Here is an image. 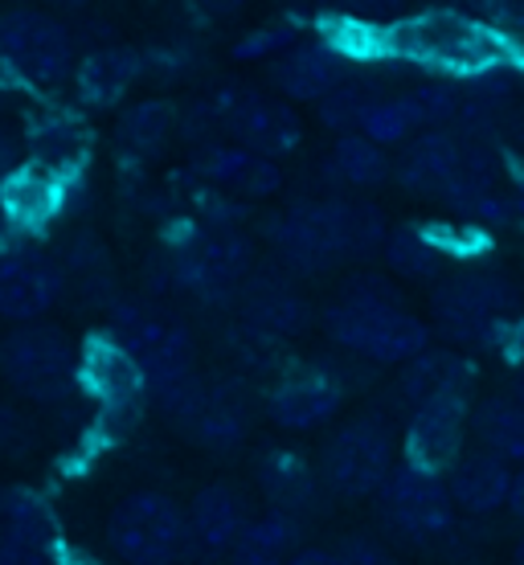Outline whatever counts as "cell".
Returning <instances> with one entry per match:
<instances>
[{
	"label": "cell",
	"mask_w": 524,
	"mask_h": 565,
	"mask_svg": "<svg viewBox=\"0 0 524 565\" xmlns=\"http://www.w3.org/2000/svg\"><path fill=\"white\" fill-rule=\"evenodd\" d=\"M385 78L368 62H356L353 71L344 74L341 83L332 86V95L324 103H316V119L320 128H328L332 136H344V131H361L365 128L368 111L385 99Z\"/></svg>",
	"instance_id": "4dcf8cb0"
},
{
	"label": "cell",
	"mask_w": 524,
	"mask_h": 565,
	"mask_svg": "<svg viewBox=\"0 0 524 565\" xmlns=\"http://www.w3.org/2000/svg\"><path fill=\"white\" fill-rule=\"evenodd\" d=\"M287 565H336V550H324V545H299Z\"/></svg>",
	"instance_id": "7dc6e473"
},
{
	"label": "cell",
	"mask_w": 524,
	"mask_h": 565,
	"mask_svg": "<svg viewBox=\"0 0 524 565\" xmlns=\"http://www.w3.org/2000/svg\"><path fill=\"white\" fill-rule=\"evenodd\" d=\"M4 455H9V451H4V443H0V459H4Z\"/></svg>",
	"instance_id": "6f0895ef"
},
{
	"label": "cell",
	"mask_w": 524,
	"mask_h": 565,
	"mask_svg": "<svg viewBox=\"0 0 524 565\" xmlns=\"http://www.w3.org/2000/svg\"><path fill=\"white\" fill-rule=\"evenodd\" d=\"M246 4L250 0H189V9L205 17V21H229V17L246 13Z\"/></svg>",
	"instance_id": "bcb514c9"
},
{
	"label": "cell",
	"mask_w": 524,
	"mask_h": 565,
	"mask_svg": "<svg viewBox=\"0 0 524 565\" xmlns=\"http://www.w3.org/2000/svg\"><path fill=\"white\" fill-rule=\"evenodd\" d=\"M410 103H414V115H418V124L426 128H455V115H459V78H439V74H430L423 83H414L410 90Z\"/></svg>",
	"instance_id": "f35d334b"
},
{
	"label": "cell",
	"mask_w": 524,
	"mask_h": 565,
	"mask_svg": "<svg viewBox=\"0 0 524 565\" xmlns=\"http://www.w3.org/2000/svg\"><path fill=\"white\" fill-rule=\"evenodd\" d=\"M373 500H377V516H382L385 529L402 541H414V545L442 541L459 521L447 476L414 463L406 455L394 463V471L385 476Z\"/></svg>",
	"instance_id": "7c38bea8"
},
{
	"label": "cell",
	"mask_w": 524,
	"mask_h": 565,
	"mask_svg": "<svg viewBox=\"0 0 524 565\" xmlns=\"http://www.w3.org/2000/svg\"><path fill=\"white\" fill-rule=\"evenodd\" d=\"M0 57L29 90H57L74 83L78 38L74 29L38 4H13L0 13Z\"/></svg>",
	"instance_id": "9c48e42d"
},
{
	"label": "cell",
	"mask_w": 524,
	"mask_h": 565,
	"mask_svg": "<svg viewBox=\"0 0 524 565\" xmlns=\"http://www.w3.org/2000/svg\"><path fill=\"white\" fill-rule=\"evenodd\" d=\"M107 553L119 565H181L189 545V516L164 492H131L107 516Z\"/></svg>",
	"instance_id": "30bf717a"
},
{
	"label": "cell",
	"mask_w": 524,
	"mask_h": 565,
	"mask_svg": "<svg viewBox=\"0 0 524 565\" xmlns=\"http://www.w3.org/2000/svg\"><path fill=\"white\" fill-rule=\"evenodd\" d=\"M397 463V426L385 411H365L344 418L320 451V476L336 500L377 495Z\"/></svg>",
	"instance_id": "ba28073f"
},
{
	"label": "cell",
	"mask_w": 524,
	"mask_h": 565,
	"mask_svg": "<svg viewBox=\"0 0 524 565\" xmlns=\"http://www.w3.org/2000/svg\"><path fill=\"white\" fill-rule=\"evenodd\" d=\"M21 164H25V140H17L13 131L0 128V184L9 181Z\"/></svg>",
	"instance_id": "f6af8a7d"
},
{
	"label": "cell",
	"mask_w": 524,
	"mask_h": 565,
	"mask_svg": "<svg viewBox=\"0 0 524 565\" xmlns=\"http://www.w3.org/2000/svg\"><path fill=\"white\" fill-rule=\"evenodd\" d=\"M410 13V0H328V17H344L356 25H389Z\"/></svg>",
	"instance_id": "60d3db41"
},
{
	"label": "cell",
	"mask_w": 524,
	"mask_h": 565,
	"mask_svg": "<svg viewBox=\"0 0 524 565\" xmlns=\"http://www.w3.org/2000/svg\"><path fill=\"white\" fill-rule=\"evenodd\" d=\"M193 177L234 201H267L284 189V169L275 156H263L234 140H205L193 156Z\"/></svg>",
	"instance_id": "e0dca14e"
},
{
	"label": "cell",
	"mask_w": 524,
	"mask_h": 565,
	"mask_svg": "<svg viewBox=\"0 0 524 565\" xmlns=\"http://www.w3.org/2000/svg\"><path fill=\"white\" fill-rule=\"evenodd\" d=\"M148 74H152V66H148V50L128 45V42H103L78 57L74 95H78L83 107H95V111L124 107V99H128Z\"/></svg>",
	"instance_id": "603a6c76"
},
{
	"label": "cell",
	"mask_w": 524,
	"mask_h": 565,
	"mask_svg": "<svg viewBox=\"0 0 524 565\" xmlns=\"http://www.w3.org/2000/svg\"><path fill=\"white\" fill-rule=\"evenodd\" d=\"M471 385H475V365H471L468 356L459 353V349H451V344L447 349L426 344L418 356H410L406 365H397L394 402L410 414L414 406H423L430 397L471 394Z\"/></svg>",
	"instance_id": "484cf974"
},
{
	"label": "cell",
	"mask_w": 524,
	"mask_h": 565,
	"mask_svg": "<svg viewBox=\"0 0 524 565\" xmlns=\"http://www.w3.org/2000/svg\"><path fill=\"white\" fill-rule=\"evenodd\" d=\"M368 140H377L382 148H402V143L418 136L423 124H418V115H414V103L406 90H397V95H385L373 111H368L365 128H361Z\"/></svg>",
	"instance_id": "74e56055"
},
{
	"label": "cell",
	"mask_w": 524,
	"mask_h": 565,
	"mask_svg": "<svg viewBox=\"0 0 524 565\" xmlns=\"http://www.w3.org/2000/svg\"><path fill=\"white\" fill-rule=\"evenodd\" d=\"M471 443L483 451L524 463V402L516 394H492L471 406Z\"/></svg>",
	"instance_id": "836d02e7"
},
{
	"label": "cell",
	"mask_w": 524,
	"mask_h": 565,
	"mask_svg": "<svg viewBox=\"0 0 524 565\" xmlns=\"http://www.w3.org/2000/svg\"><path fill=\"white\" fill-rule=\"evenodd\" d=\"M78 177L83 172H57L25 160L9 181L0 184L4 213H9V234L13 238H38V234H45L62 213L71 210Z\"/></svg>",
	"instance_id": "ac0fdd59"
},
{
	"label": "cell",
	"mask_w": 524,
	"mask_h": 565,
	"mask_svg": "<svg viewBox=\"0 0 524 565\" xmlns=\"http://www.w3.org/2000/svg\"><path fill=\"white\" fill-rule=\"evenodd\" d=\"M382 258L397 279L410 282H439L455 263L435 226H394L382 246Z\"/></svg>",
	"instance_id": "d6a6232c"
},
{
	"label": "cell",
	"mask_w": 524,
	"mask_h": 565,
	"mask_svg": "<svg viewBox=\"0 0 524 565\" xmlns=\"http://www.w3.org/2000/svg\"><path fill=\"white\" fill-rule=\"evenodd\" d=\"M471 394H442L430 397L423 406H414L402 426V451L414 463L442 471L468 451L471 438Z\"/></svg>",
	"instance_id": "2e32d148"
},
{
	"label": "cell",
	"mask_w": 524,
	"mask_h": 565,
	"mask_svg": "<svg viewBox=\"0 0 524 565\" xmlns=\"http://www.w3.org/2000/svg\"><path fill=\"white\" fill-rule=\"evenodd\" d=\"M504 353L516 361V365H524V311L512 320V328H509V337H504Z\"/></svg>",
	"instance_id": "c3c4849f"
},
{
	"label": "cell",
	"mask_w": 524,
	"mask_h": 565,
	"mask_svg": "<svg viewBox=\"0 0 524 565\" xmlns=\"http://www.w3.org/2000/svg\"><path fill=\"white\" fill-rule=\"evenodd\" d=\"M299 38H303V25H299V17L287 13L279 21H267V25L242 33L238 42H234V57L250 62V66H275Z\"/></svg>",
	"instance_id": "8d00e7d4"
},
{
	"label": "cell",
	"mask_w": 524,
	"mask_h": 565,
	"mask_svg": "<svg viewBox=\"0 0 524 565\" xmlns=\"http://www.w3.org/2000/svg\"><path fill=\"white\" fill-rule=\"evenodd\" d=\"M328 340L365 365H406L430 344V324L418 320L394 282L377 270H356L341 282V296L320 316Z\"/></svg>",
	"instance_id": "3957f363"
},
{
	"label": "cell",
	"mask_w": 524,
	"mask_h": 565,
	"mask_svg": "<svg viewBox=\"0 0 524 565\" xmlns=\"http://www.w3.org/2000/svg\"><path fill=\"white\" fill-rule=\"evenodd\" d=\"M389 217L368 198H303L270 217L267 242L291 275H328L344 263L382 255Z\"/></svg>",
	"instance_id": "7a4b0ae2"
},
{
	"label": "cell",
	"mask_w": 524,
	"mask_h": 565,
	"mask_svg": "<svg viewBox=\"0 0 524 565\" xmlns=\"http://www.w3.org/2000/svg\"><path fill=\"white\" fill-rule=\"evenodd\" d=\"M353 66H356L353 57L344 54L341 45L320 29L316 38H299V42L270 66V83H275V90H279L284 99L296 103V107L299 103H312L316 107V103H324L328 95H332V86L341 83Z\"/></svg>",
	"instance_id": "44dd1931"
},
{
	"label": "cell",
	"mask_w": 524,
	"mask_h": 565,
	"mask_svg": "<svg viewBox=\"0 0 524 565\" xmlns=\"http://www.w3.org/2000/svg\"><path fill=\"white\" fill-rule=\"evenodd\" d=\"M107 332L140 365L143 382H148V397L164 385L189 377V373H197V340H193L189 324L181 316H172L169 308L152 303V299H115Z\"/></svg>",
	"instance_id": "52a82bcc"
},
{
	"label": "cell",
	"mask_w": 524,
	"mask_h": 565,
	"mask_svg": "<svg viewBox=\"0 0 524 565\" xmlns=\"http://www.w3.org/2000/svg\"><path fill=\"white\" fill-rule=\"evenodd\" d=\"M62 270H66V287L78 282L90 299L111 291V267H107V255L95 238H74V246L62 258Z\"/></svg>",
	"instance_id": "ab89813d"
},
{
	"label": "cell",
	"mask_w": 524,
	"mask_h": 565,
	"mask_svg": "<svg viewBox=\"0 0 524 565\" xmlns=\"http://www.w3.org/2000/svg\"><path fill=\"white\" fill-rule=\"evenodd\" d=\"M459 152H463V136L451 128H426L397 148L394 160V181L406 189L410 198L439 201L451 189V177L459 169Z\"/></svg>",
	"instance_id": "cb8c5ba5"
},
{
	"label": "cell",
	"mask_w": 524,
	"mask_h": 565,
	"mask_svg": "<svg viewBox=\"0 0 524 565\" xmlns=\"http://www.w3.org/2000/svg\"><path fill=\"white\" fill-rule=\"evenodd\" d=\"M66 296V270L62 258L45 255L33 238H17L0 246V320L33 324L57 308Z\"/></svg>",
	"instance_id": "9a60e30c"
},
{
	"label": "cell",
	"mask_w": 524,
	"mask_h": 565,
	"mask_svg": "<svg viewBox=\"0 0 524 565\" xmlns=\"http://www.w3.org/2000/svg\"><path fill=\"white\" fill-rule=\"evenodd\" d=\"M373 57L389 66H414L423 74L463 83V78H480L504 66L524 71V42H512L509 33L492 29L483 17L459 4H426L377 29Z\"/></svg>",
	"instance_id": "6da1fadb"
},
{
	"label": "cell",
	"mask_w": 524,
	"mask_h": 565,
	"mask_svg": "<svg viewBox=\"0 0 524 565\" xmlns=\"http://www.w3.org/2000/svg\"><path fill=\"white\" fill-rule=\"evenodd\" d=\"M255 426V406H250V390L242 377H217L205 382L193 418L181 426L184 438H193L201 451L213 455H234L250 438Z\"/></svg>",
	"instance_id": "7402d4cb"
},
{
	"label": "cell",
	"mask_w": 524,
	"mask_h": 565,
	"mask_svg": "<svg viewBox=\"0 0 524 565\" xmlns=\"http://www.w3.org/2000/svg\"><path fill=\"white\" fill-rule=\"evenodd\" d=\"M512 562H516V565H524V537L516 541V553H512Z\"/></svg>",
	"instance_id": "11a10c76"
},
{
	"label": "cell",
	"mask_w": 524,
	"mask_h": 565,
	"mask_svg": "<svg viewBox=\"0 0 524 565\" xmlns=\"http://www.w3.org/2000/svg\"><path fill=\"white\" fill-rule=\"evenodd\" d=\"M336 565H397L377 537H349L336 545Z\"/></svg>",
	"instance_id": "7bdbcfd3"
},
{
	"label": "cell",
	"mask_w": 524,
	"mask_h": 565,
	"mask_svg": "<svg viewBox=\"0 0 524 565\" xmlns=\"http://www.w3.org/2000/svg\"><path fill=\"white\" fill-rule=\"evenodd\" d=\"M303 115L284 95H267L255 86L226 83L213 95L181 107V136L184 140H234L263 156L287 160L303 148Z\"/></svg>",
	"instance_id": "277c9868"
},
{
	"label": "cell",
	"mask_w": 524,
	"mask_h": 565,
	"mask_svg": "<svg viewBox=\"0 0 524 565\" xmlns=\"http://www.w3.org/2000/svg\"><path fill=\"white\" fill-rule=\"evenodd\" d=\"M90 152V131L66 107H42L25 128V160L57 172H83Z\"/></svg>",
	"instance_id": "f1b7e54d"
},
{
	"label": "cell",
	"mask_w": 524,
	"mask_h": 565,
	"mask_svg": "<svg viewBox=\"0 0 524 565\" xmlns=\"http://www.w3.org/2000/svg\"><path fill=\"white\" fill-rule=\"evenodd\" d=\"M299 541H303V521L284 509H267L246 521L226 565H287Z\"/></svg>",
	"instance_id": "1f68e13d"
},
{
	"label": "cell",
	"mask_w": 524,
	"mask_h": 565,
	"mask_svg": "<svg viewBox=\"0 0 524 565\" xmlns=\"http://www.w3.org/2000/svg\"><path fill=\"white\" fill-rule=\"evenodd\" d=\"M0 377L29 402H62L78 390V344L54 324H17L0 340Z\"/></svg>",
	"instance_id": "8fae6325"
},
{
	"label": "cell",
	"mask_w": 524,
	"mask_h": 565,
	"mask_svg": "<svg viewBox=\"0 0 524 565\" xmlns=\"http://www.w3.org/2000/svg\"><path fill=\"white\" fill-rule=\"evenodd\" d=\"M50 4H57V9H86L90 0H50Z\"/></svg>",
	"instance_id": "f5cc1de1"
},
{
	"label": "cell",
	"mask_w": 524,
	"mask_h": 565,
	"mask_svg": "<svg viewBox=\"0 0 524 565\" xmlns=\"http://www.w3.org/2000/svg\"><path fill=\"white\" fill-rule=\"evenodd\" d=\"M255 483L258 492L267 495L270 509H284L299 521L324 512L328 488L320 463H312V455L291 447V443H267L255 455Z\"/></svg>",
	"instance_id": "ffe728a7"
},
{
	"label": "cell",
	"mask_w": 524,
	"mask_h": 565,
	"mask_svg": "<svg viewBox=\"0 0 524 565\" xmlns=\"http://www.w3.org/2000/svg\"><path fill=\"white\" fill-rule=\"evenodd\" d=\"M349 402V377L332 361H299L279 369L267 394V418L287 435H312L336 423Z\"/></svg>",
	"instance_id": "4fadbf2b"
},
{
	"label": "cell",
	"mask_w": 524,
	"mask_h": 565,
	"mask_svg": "<svg viewBox=\"0 0 524 565\" xmlns=\"http://www.w3.org/2000/svg\"><path fill=\"white\" fill-rule=\"evenodd\" d=\"M184 516H189V545L197 557L205 562H217V557H229L234 541L242 537L246 529V500H242L238 488L229 483H205L189 504H184Z\"/></svg>",
	"instance_id": "d4e9b609"
},
{
	"label": "cell",
	"mask_w": 524,
	"mask_h": 565,
	"mask_svg": "<svg viewBox=\"0 0 524 565\" xmlns=\"http://www.w3.org/2000/svg\"><path fill=\"white\" fill-rule=\"evenodd\" d=\"M234 308L242 324L275 340H296L312 328V303L303 299L287 267H255Z\"/></svg>",
	"instance_id": "d6986e66"
},
{
	"label": "cell",
	"mask_w": 524,
	"mask_h": 565,
	"mask_svg": "<svg viewBox=\"0 0 524 565\" xmlns=\"http://www.w3.org/2000/svg\"><path fill=\"white\" fill-rule=\"evenodd\" d=\"M0 234H9V213H4V193H0Z\"/></svg>",
	"instance_id": "db71d44e"
},
{
	"label": "cell",
	"mask_w": 524,
	"mask_h": 565,
	"mask_svg": "<svg viewBox=\"0 0 524 565\" xmlns=\"http://www.w3.org/2000/svg\"><path fill=\"white\" fill-rule=\"evenodd\" d=\"M509 512L516 521H524V463L516 467V476H512V495H509Z\"/></svg>",
	"instance_id": "f907efd6"
},
{
	"label": "cell",
	"mask_w": 524,
	"mask_h": 565,
	"mask_svg": "<svg viewBox=\"0 0 524 565\" xmlns=\"http://www.w3.org/2000/svg\"><path fill=\"white\" fill-rule=\"evenodd\" d=\"M177 140H181V107L172 99H136L119 111L115 148L136 164L160 160Z\"/></svg>",
	"instance_id": "83f0119b"
},
{
	"label": "cell",
	"mask_w": 524,
	"mask_h": 565,
	"mask_svg": "<svg viewBox=\"0 0 524 565\" xmlns=\"http://www.w3.org/2000/svg\"><path fill=\"white\" fill-rule=\"evenodd\" d=\"M78 390L95 397L99 414L115 423V430L131 426L148 406V382L140 365L111 332H99L78 349Z\"/></svg>",
	"instance_id": "5bb4252c"
},
{
	"label": "cell",
	"mask_w": 524,
	"mask_h": 565,
	"mask_svg": "<svg viewBox=\"0 0 524 565\" xmlns=\"http://www.w3.org/2000/svg\"><path fill=\"white\" fill-rule=\"evenodd\" d=\"M509 193H512V226L524 230V172H516V177H512Z\"/></svg>",
	"instance_id": "681fc988"
},
{
	"label": "cell",
	"mask_w": 524,
	"mask_h": 565,
	"mask_svg": "<svg viewBox=\"0 0 524 565\" xmlns=\"http://www.w3.org/2000/svg\"><path fill=\"white\" fill-rule=\"evenodd\" d=\"M324 181L336 184V189H353V193L382 189L385 181H394L389 148H382L377 140H368L365 131L332 136V148H328V156H324Z\"/></svg>",
	"instance_id": "f546056e"
},
{
	"label": "cell",
	"mask_w": 524,
	"mask_h": 565,
	"mask_svg": "<svg viewBox=\"0 0 524 565\" xmlns=\"http://www.w3.org/2000/svg\"><path fill=\"white\" fill-rule=\"evenodd\" d=\"M512 394L524 402V365H516V382H512Z\"/></svg>",
	"instance_id": "816d5d0a"
},
{
	"label": "cell",
	"mask_w": 524,
	"mask_h": 565,
	"mask_svg": "<svg viewBox=\"0 0 524 565\" xmlns=\"http://www.w3.org/2000/svg\"><path fill=\"white\" fill-rule=\"evenodd\" d=\"M447 4H459V9L483 17L492 29L509 33L512 42H524V0H447Z\"/></svg>",
	"instance_id": "b9f144b4"
},
{
	"label": "cell",
	"mask_w": 524,
	"mask_h": 565,
	"mask_svg": "<svg viewBox=\"0 0 524 565\" xmlns=\"http://www.w3.org/2000/svg\"><path fill=\"white\" fill-rule=\"evenodd\" d=\"M255 246L238 226H193L169 246V255L160 263V279L169 291L226 308L238 303L246 279L255 275Z\"/></svg>",
	"instance_id": "8992f818"
},
{
	"label": "cell",
	"mask_w": 524,
	"mask_h": 565,
	"mask_svg": "<svg viewBox=\"0 0 524 565\" xmlns=\"http://www.w3.org/2000/svg\"><path fill=\"white\" fill-rule=\"evenodd\" d=\"M504 156H500V143L492 140H468L463 136V152H459V169L451 177V189L442 205L451 213H468L471 205L488 193L504 189Z\"/></svg>",
	"instance_id": "e575fe53"
},
{
	"label": "cell",
	"mask_w": 524,
	"mask_h": 565,
	"mask_svg": "<svg viewBox=\"0 0 524 565\" xmlns=\"http://www.w3.org/2000/svg\"><path fill=\"white\" fill-rule=\"evenodd\" d=\"M512 476H516V467L509 459L483 451V447H468L447 467V488H451L459 516H492V512L509 509Z\"/></svg>",
	"instance_id": "4316f807"
},
{
	"label": "cell",
	"mask_w": 524,
	"mask_h": 565,
	"mask_svg": "<svg viewBox=\"0 0 524 565\" xmlns=\"http://www.w3.org/2000/svg\"><path fill=\"white\" fill-rule=\"evenodd\" d=\"M4 99H9V90H4V86H0V115H4Z\"/></svg>",
	"instance_id": "9f6ffc18"
},
{
	"label": "cell",
	"mask_w": 524,
	"mask_h": 565,
	"mask_svg": "<svg viewBox=\"0 0 524 565\" xmlns=\"http://www.w3.org/2000/svg\"><path fill=\"white\" fill-rule=\"evenodd\" d=\"M0 537L9 541H33V545H62L57 533L54 504L33 488H0Z\"/></svg>",
	"instance_id": "d590c367"
},
{
	"label": "cell",
	"mask_w": 524,
	"mask_h": 565,
	"mask_svg": "<svg viewBox=\"0 0 524 565\" xmlns=\"http://www.w3.org/2000/svg\"><path fill=\"white\" fill-rule=\"evenodd\" d=\"M521 311V282L483 263L447 270L430 291V328L451 349H504V337Z\"/></svg>",
	"instance_id": "5b68a950"
},
{
	"label": "cell",
	"mask_w": 524,
	"mask_h": 565,
	"mask_svg": "<svg viewBox=\"0 0 524 565\" xmlns=\"http://www.w3.org/2000/svg\"><path fill=\"white\" fill-rule=\"evenodd\" d=\"M0 565H57V550L33 545V541L0 537Z\"/></svg>",
	"instance_id": "ee69618b"
}]
</instances>
